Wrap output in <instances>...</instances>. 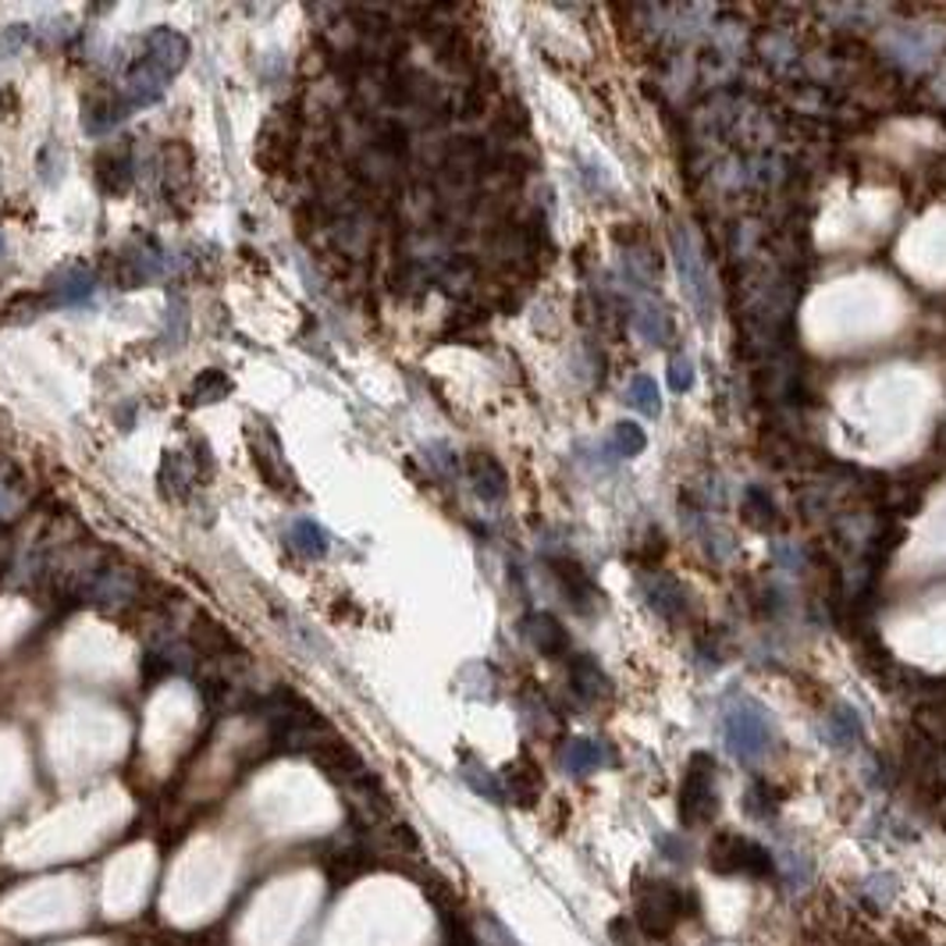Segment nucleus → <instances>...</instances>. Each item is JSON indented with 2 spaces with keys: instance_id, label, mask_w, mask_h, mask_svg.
<instances>
[{
  "instance_id": "9b49d317",
  "label": "nucleus",
  "mask_w": 946,
  "mask_h": 946,
  "mask_svg": "<svg viewBox=\"0 0 946 946\" xmlns=\"http://www.w3.org/2000/svg\"><path fill=\"white\" fill-rule=\"evenodd\" d=\"M523 638L531 641L534 652H541L545 658H562L570 652V633L559 623L551 613H531L523 619Z\"/></svg>"
},
{
  "instance_id": "f03ea898",
  "label": "nucleus",
  "mask_w": 946,
  "mask_h": 946,
  "mask_svg": "<svg viewBox=\"0 0 946 946\" xmlns=\"http://www.w3.org/2000/svg\"><path fill=\"white\" fill-rule=\"evenodd\" d=\"M687 914H691V894L680 883H672V878H638L630 922L638 925L644 939H669L687 922Z\"/></svg>"
},
{
  "instance_id": "c85d7f7f",
  "label": "nucleus",
  "mask_w": 946,
  "mask_h": 946,
  "mask_svg": "<svg viewBox=\"0 0 946 946\" xmlns=\"http://www.w3.org/2000/svg\"><path fill=\"white\" fill-rule=\"evenodd\" d=\"M861 894L875 897V908H889V900L897 897V878L894 875H872V878H864Z\"/></svg>"
},
{
  "instance_id": "a211bd4d",
  "label": "nucleus",
  "mask_w": 946,
  "mask_h": 946,
  "mask_svg": "<svg viewBox=\"0 0 946 946\" xmlns=\"http://www.w3.org/2000/svg\"><path fill=\"white\" fill-rule=\"evenodd\" d=\"M196 477H199L196 466L189 463L182 452H168V456H165V466H160V481H165V495H168V498H185L189 492H193Z\"/></svg>"
},
{
  "instance_id": "473e14b6",
  "label": "nucleus",
  "mask_w": 946,
  "mask_h": 946,
  "mask_svg": "<svg viewBox=\"0 0 946 946\" xmlns=\"http://www.w3.org/2000/svg\"><path fill=\"white\" fill-rule=\"evenodd\" d=\"M0 253H4V239H0Z\"/></svg>"
},
{
  "instance_id": "0eeeda50",
  "label": "nucleus",
  "mask_w": 946,
  "mask_h": 946,
  "mask_svg": "<svg viewBox=\"0 0 946 946\" xmlns=\"http://www.w3.org/2000/svg\"><path fill=\"white\" fill-rule=\"evenodd\" d=\"M295 135H300V129H295L292 107H286V111L278 107V114L267 121L264 132H260V143H256V157H260L264 171H281L289 165Z\"/></svg>"
},
{
  "instance_id": "a878e982",
  "label": "nucleus",
  "mask_w": 946,
  "mask_h": 946,
  "mask_svg": "<svg viewBox=\"0 0 946 946\" xmlns=\"http://www.w3.org/2000/svg\"><path fill=\"white\" fill-rule=\"evenodd\" d=\"M743 520H748L751 526H759V531H768V526L776 523L773 498H768L762 488H748V495H743Z\"/></svg>"
},
{
  "instance_id": "dca6fc26",
  "label": "nucleus",
  "mask_w": 946,
  "mask_h": 946,
  "mask_svg": "<svg viewBox=\"0 0 946 946\" xmlns=\"http://www.w3.org/2000/svg\"><path fill=\"white\" fill-rule=\"evenodd\" d=\"M551 573H556L559 587L566 594V602H570L573 608H580V613H587L591 602H594V584L591 577L580 570V562H570V559H551Z\"/></svg>"
},
{
  "instance_id": "f3484780",
  "label": "nucleus",
  "mask_w": 946,
  "mask_h": 946,
  "mask_svg": "<svg viewBox=\"0 0 946 946\" xmlns=\"http://www.w3.org/2000/svg\"><path fill=\"white\" fill-rule=\"evenodd\" d=\"M253 463H256V470H260L264 477H267L270 488H289V484L281 481V473L275 470V463H278V466H286V459H281V441H278V435H275V430H270L267 424L256 427V438H253Z\"/></svg>"
},
{
  "instance_id": "7c9ffc66",
  "label": "nucleus",
  "mask_w": 946,
  "mask_h": 946,
  "mask_svg": "<svg viewBox=\"0 0 946 946\" xmlns=\"http://www.w3.org/2000/svg\"><path fill=\"white\" fill-rule=\"evenodd\" d=\"M25 39H29V29H25V25H8V29L0 33V58L19 53L25 47Z\"/></svg>"
},
{
  "instance_id": "7ed1b4c3",
  "label": "nucleus",
  "mask_w": 946,
  "mask_h": 946,
  "mask_svg": "<svg viewBox=\"0 0 946 946\" xmlns=\"http://www.w3.org/2000/svg\"><path fill=\"white\" fill-rule=\"evenodd\" d=\"M676 815H680L683 829H705L719 818V779H715L712 754H691L680 793H676Z\"/></svg>"
},
{
  "instance_id": "412c9836",
  "label": "nucleus",
  "mask_w": 946,
  "mask_h": 946,
  "mask_svg": "<svg viewBox=\"0 0 946 946\" xmlns=\"http://www.w3.org/2000/svg\"><path fill=\"white\" fill-rule=\"evenodd\" d=\"M93 289H97V281H93L89 270L75 267V270H64V275L53 281V300H58L61 306H83Z\"/></svg>"
},
{
  "instance_id": "4be33fe9",
  "label": "nucleus",
  "mask_w": 946,
  "mask_h": 946,
  "mask_svg": "<svg viewBox=\"0 0 946 946\" xmlns=\"http://www.w3.org/2000/svg\"><path fill=\"white\" fill-rule=\"evenodd\" d=\"M228 391H232V377H228L225 371H218V367H210V371L196 374V381L189 385L185 402L189 405H210V402H221Z\"/></svg>"
},
{
  "instance_id": "ddd939ff",
  "label": "nucleus",
  "mask_w": 946,
  "mask_h": 946,
  "mask_svg": "<svg viewBox=\"0 0 946 946\" xmlns=\"http://www.w3.org/2000/svg\"><path fill=\"white\" fill-rule=\"evenodd\" d=\"M466 473L473 481V492H477L484 502H502L506 492H509V477L502 463L492 456V452H473L466 459Z\"/></svg>"
},
{
  "instance_id": "5701e85b",
  "label": "nucleus",
  "mask_w": 946,
  "mask_h": 946,
  "mask_svg": "<svg viewBox=\"0 0 946 946\" xmlns=\"http://www.w3.org/2000/svg\"><path fill=\"white\" fill-rule=\"evenodd\" d=\"M459 776H463V783H466V787H470L473 793H481L484 801H495V804H502V801H506L502 779H498V776L492 773L488 765H481V762L466 759L463 765H459Z\"/></svg>"
},
{
  "instance_id": "20e7f679",
  "label": "nucleus",
  "mask_w": 946,
  "mask_h": 946,
  "mask_svg": "<svg viewBox=\"0 0 946 946\" xmlns=\"http://www.w3.org/2000/svg\"><path fill=\"white\" fill-rule=\"evenodd\" d=\"M708 869L715 875H743V878H776V858L751 836L723 829L708 844Z\"/></svg>"
},
{
  "instance_id": "bb28decb",
  "label": "nucleus",
  "mask_w": 946,
  "mask_h": 946,
  "mask_svg": "<svg viewBox=\"0 0 946 946\" xmlns=\"http://www.w3.org/2000/svg\"><path fill=\"white\" fill-rule=\"evenodd\" d=\"M743 811H748V815H754V818H773L776 815V793H773V787H768V783H762V779H754L748 790H743Z\"/></svg>"
},
{
  "instance_id": "9d476101",
  "label": "nucleus",
  "mask_w": 946,
  "mask_h": 946,
  "mask_svg": "<svg viewBox=\"0 0 946 946\" xmlns=\"http://www.w3.org/2000/svg\"><path fill=\"white\" fill-rule=\"evenodd\" d=\"M97 182L107 196H125L135 182V160H132V143H118L97 160Z\"/></svg>"
},
{
  "instance_id": "423d86ee",
  "label": "nucleus",
  "mask_w": 946,
  "mask_h": 946,
  "mask_svg": "<svg viewBox=\"0 0 946 946\" xmlns=\"http://www.w3.org/2000/svg\"><path fill=\"white\" fill-rule=\"evenodd\" d=\"M165 275V250L157 246L154 239H140L132 242L129 250L118 253V264H114V281L118 286H146V281H154Z\"/></svg>"
},
{
  "instance_id": "393cba45",
  "label": "nucleus",
  "mask_w": 946,
  "mask_h": 946,
  "mask_svg": "<svg viewBox=\"0 0 946 946\" xmlns=\"http://www.w3.org/2000/svg\"><path fill=\"white\" fill-rule=\"evenodd\" d=\"M627 402H630L638 413H644V416H658V413H662V396H658L655 377H647V374L633 377L630 391H627Z\"/></svg>"
},
{
  "instance_id": "6ab92c4d",
  "label": "nucleus",
  "mask_w": 946,
  "mask_h": 946,
  "mask_svg": "<svg viewBox=\"0 0 946 946\" xmlns=\"http://www.w3.org/2000/svg\"><path fill=\"white\" fill-rule=\"evenodd\" d=\"M676 260H680V270H683V286H687V295H694V303L701 306V314H708V300H712V286L705 281V270H701L698 264V253L691 246H676Z\"/></svg>"
},
{
  "instance_id": "cd10ccee",
  "label": "nucleus",
  "mask_w": 946,
  "mask_h": 946,
  "mask_svg": "<svg viewBox=\"0 0 946 946\" xmlns=\"http://www.w3.org/2000/svg\"><path fill=\"white\" fill-rule=\"evenodd\" d=\"M613 445H616V452H619V456H638V452H644L647 435H644V427H641V424H633V421H619L616 430H613Z\"/></svg>"
},
{
  "instance_id": "aec40b11",
  "label": "nucleus",
  "mask_w": 946,
  "mask_h": 946,
  "mask_svg": "<svg viewBox=\"0 0 946 946\" xmlns=\"http://www.w3.org/2000/svg\"><path fill=\"white\" fill-rule=\"evenodd\" d=\"M289 545L300 551L303 559H324V556H328V534H324V526L314 523V520H295L289 526Z\"/></svg>"
},
{
  "instance_id": "4468645a",
  "label": "nucleus",
  "mask_w": 946,
  "mask_h": 946,
  "mask_svg": "<svg viewBox=\"0 0 946 946\" xmlns=\"http://www.w3.org/2000/svg\"><path fill=\"white\" fill-rule=\"evenodd\" d=\"M502 790H506V801L512 804H523L531 808L541 801V790H545V779H541V768L531 759H520L506 768L502 776Z\"/></svg>"
},
{
  "instance_id": "1a4fd4ad",
  "label": "nucleus",
  "mask_w": 946,
  "mask_h": 946,
  "mask_svg": "<svg viewBox=\"0 0 946 946\" xmlns=\"http://www.w3.org/2000/svg\"><path fill=\"white\" fill-rule=\"evenodd\" d=\"M608 762H613V751H608L602 740H591V737H570V740L562 743V751H559L562 773H566V776H577V779L594 776V773H598V768H605Z\"/></svg>"
},
{
  "instance_id": "c756f323",
  "label": "nucleus",
  "mask_w": 946,
  "mask_h": 946,
  "mask_svg": "<svg viewBox=\"0 0 946 946\" xmlns=\"http://www.w3.org/2000/svg\"><path fill=\"white\" fill-rule=\"evenodd\" d=\"M666 377H669V388H672V391H691V385H694V363L687 360V356H676V360L669 363Z\"/></svg>"
},
{
  "instance_id": "f257e3e1",
  "label": "nucleus",
  "mask_w": 946,
  "mask_h": 946,
  "mask_svg": "<svg viewBox=\"0 0 946 946\" xmlns=\"http://www.w3.org/2000/svg\"><path fill=\"white\" fill-rule=\"evenodd\" d=\"M185 61H189L185 36L168 29V25H160V29L143 36L140 53L129 61L125 75H121L118 97L129 104V111H140V107L157 104L160 97H165L171 78L185 68Z\"/></svg>"
},
{
  "instance_id": "b1692460",
  "label": "nucleus",
  "mask_w": 946,
  "mask_h": 946,
  "mask_svg": "<svg viewBox=\"0 0 946 946\" xmlns=\"http://www.w3.org/2000/svg\"><path fill=\"white\" fill-rule=\"evenodd\" d=\"M861 723H858V715L850 712L847 705H840V708H833L829 712V719H826V740H829V748H854V743L861 740Z\"/></svg>"
},
{
  "instance_id": "6e6552de",
  "label": "nucleus",
  "mask_w": 946,
  "mask_h": 946,
  "mask_svg": "<svg viewBox=\"0 0 946 946\" xmlns=\"http://www.w3.org/2000/svg\"><path fill=\"white\" fill-rule=\"evenodd\" d=\"M570 691L573 698L580 701V705H602V701L613 698V680H608V672L598 666V658L591 655H573L570 662Z\"/></svg>"
},
{
  "instance_id": "2f4dec72",
  "label": "nucleus",
  "mask_w": 946,
  "mask_h": 946,
  "mask_svg": "<svg viewBox=\"0 0 946 946\" xmlns=\"http://www.w3.org/2000/svg\"><path fill=\"white\" fill-rule=\"evenodd\" d=\"M943 822H946V793H943Z\"/></svg>"
},
{
  "instance_id": "f8f14e48",
  "label": "nucleus",
  "mask_w": 946,
  "mask_h": 946,
  "mask_svg": "<svg viewBox=\"0 0 946 946\" xmlns=\"http://www.w3.org/2000/svg\"><path fill=\"white\" fill-rule=\"evenodd\" d=\"M641 587H644L647 605H652L662 619H672V623H680V619L687 616V591L676 584L669 573L644 577Z\"/></svg>"
},
{
  "instance_id": "2eb2a0df",
  "label": "nucleus",
  "mask_w": 946,
  "mask_h": 946,
  "mask_svg": "<svg viewBox=\"0 0 946 946\" xmlns=\"http://www.w3.org/2000/svg\"><path fill=\"white\" fill-rule=\"evenodd\" d=\"M193 647L199 655H210V658H225L239 652V644L232 633L225 630V623L210 619L207 613H196L193 619Z\"/></svg>"
},
{
  "instance_id": "39448f33",
  "label": "nucleus",
  "mask_w": 946,
  "mask_h": 946,
  "mask_svg": "<svg viewBox=\"0 0 946 946\" xmlns=\"http://www.w3.org/2000/svg\"><path fill=\"white\" fill-rule=\"evenodd\" d=\"M723 737L726 748L740 762H759L773 743V723L759 701H740L723 715Z\"/></svg>"
}]
</instances>
